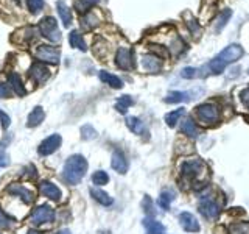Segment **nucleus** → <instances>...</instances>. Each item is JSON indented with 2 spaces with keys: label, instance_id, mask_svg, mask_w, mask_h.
<instances>
[{
  "label": "nucleus",
  "instance_id": "47",
  "mask_svg": "<svg viewBox=\"0 0 249 234\" xmlns=\"http://www.w3.org/2000/svg\"><path fill=\"white\" fill-rule=\"evenodd\" d=\"M27 234H42V233H39V231H35V230H31V231H28Z\"/></svg>",
  "mask_w": 249,
  "mask_h": 234
},
{
  "label": "nucleus",
  "instance_id": "21",
  "mask_svg": "<svg viewBox=\"0 0 249 234\" xmlns=\"http://www.w3.org/2000/svg\"><path fill=\"white\" fill-rule=\"evenodd\" d=\"M100 80L103 83H106V84H109L114 89H122L123 88V81L120 80V78L117 75H114V74L106 72V70H101V72H100Z\"/></svg>",
  "mask_w": 249,
  "mask_h": 234
},
{
  "label": "nucleus",
  "instance_id": "8",
  "mask_svg": "<svg viewBox=\"0 0 249 234\" xmlns=\"http://www.w3.org/2000/svg\"><path fill=\"white\" fill-rule=\"evenodd\" d=\"M61 144H62L61 135H52L45 140H42L41 145H39V148H37V153L41 156H50L58 150V148L61 147Z\"/></svg>",
  "mask_w": 249,
  "mask_h": 234
},
{
  "label": "nucleus",
  "instance_id": "33",
  "mask_svg": "<svg viewBox=\"0 0 249 234\" xmlns=\"http://www.w3.org/2000/svg\"><path fill=\"white\" fill-rule=\"evenodd\" d=\"M98 23V19L92 13H86L84 18H81V27L86 30H90L92 27H95Z\"/></svg>",
  "mask_w": 249,
  "mask_h": 234
},
{
  "label": "nucleus",
  "instance_id": "10",
  "mask_svg": "<svg viewBox=\"0 0 249 234\" xmlns=\"http://www.w3.org/2000/svg\"><path fill=\"white\" fill-rule=\"evenodd\" d=\"M115 64L123 70H131L134 67V58H132V52L126 47H120L115 53Z\"/></svg>",
  "mask_w": 249,
  "mask_h": 234
},
{
  "label": "nucleus",
  "instance_id": "24",
  "mask_svg": "<svg viewBox=\"0 0 249 234\" xmlns=\"http://www.w3.org/2000/svg\"><path fill=\"white\" fill-rule=\"evenodd\" d=\"M90 195L93 197V200L100 203L101 206H111L112 203H114V200L111 198V195L106 194L105 191H101V189H93V187H92Z\"/></svg>",
  "mask_w": 249,
  "mask_h": 234
},
{
  "label": "nucleus",
  "instance_id": "46",
  "mask_svg": "<svg viewBox=\"0 0 249 234\" xmlns=\"http://www.w3.org/2000/svg\"><path fill=\"white\" fill-rule=\"evenodd\" d=\"M58 234H70V231H69V230H61Z\"/></svg>",
  "mask_w": 249,
  "mask_h": 234
},
{
  "label": "nucleus",
  "instance_id": "25",
  "mask_svg": "<svg viewBox=\"0 0 249 234\" xmlns=\"http://www.w3.org/2000/svg\"><path fill=\"white\" fill-rule=\"evenodd\" d=\"M69 42H70V45L75 47V49H78V50H83V52L88 50V47H86V42H84V39H83V35L78 30L70 31Z\"/></svg>",
  "mask_w": 249,
  "mask_h": 234
},
{
  "label": "nucleus",
  "instance_id": "13",
  "mask_svg": "<svg viewBox=\"0 0 249 234\" xmlns=\"http://www.w3.org/2000/svg\"><path fill=\"white\" fill-rule=\"evenodd\" d=\"M179 223H181L182 230L187 233H199V230H201L198 218L195 217L192 213H181L179 214Z\"/></svg>",
  "mask_w": 249,
  "mask_h": 234
},
{
  "label": "nucleus",
  "instance_id": "9",
  "mask_svg": "<svg viewBox=\"0 0 249 234\" xmlns=\"http://www.w3.org/2000/svg\"><path fill=\"white\" fill-rule=\"evenodd\" d=\"M6 192L14 195V197H19L23 203H27V205H30V203L35 200L33 191H30L28 187H25L20 183H11L10 186L6 187Z\"/></svg>",
  "mask_w": 249,
  "mask_h": 234
},
{
  "label": "nucleus",
  "instance_id": "32",
  "mask_svg": "<svg viewBox=\"0 0 249 234\" xmlns=\"http://www.w3.org/2000/svg\"><path fill=\"white\" fill-rule=\"evenodd\" d=\"M229 234H249V222H237L229 226Z\"/></svg>",
  "mask_w": 249,
  "mask_h": 234
},
{
  "label": "nucleus",
  "instance_id": "18",
  "mask_svg": "<svg viewBox=\"0 0 249 234\" xmlns=\"http://www.w3.org/2000/svg\"><path fill=\"white\" fill-rule=\"evenodd\" d=\"M8 84H10V88L14 91V94H18V96H20V97H23L27 94V89H25V86H23L19 74L11 72L10 75H8Z\"/></svg>",
  "mask_w": 249,
  "mask_h": 234
},
{
  "label": "nucleus",
  "instance_id": "41",
  "mask_svg": "<svg viewBox=\"0 0 249 234\" xmlns=\"http://www.w3.org/2000/svg\"><path fill=\"white\" fill-rule=\"evenodd\" d=\"M0 123H2V127L6 130L8 127H10V123H11V119H10V116H8L6 113H3L2 109H0Z\"/></svg>",
  "mask_w": 249,
  "mask_h": 234
},
{
  "label": "nucleus",
  "instance_id": "15",
  "mask_svg": "<svg viewBox=\"0 0 249 234\" xmlns=\"http://www.w3.org/2000/svg\"><path fill=\"white\" fill-rule=\"evenodd\" d=\"M140 62H142L143 70H146V72H150V74H156L162 69V59L159 57H156V55H151V53L143 55Z\"/></svg>",
  "mask_w": 249,
  "mask_h": 234
},
{
  "label": "nucleus",
  "instance_id": "30",
  "mask_svg": "<svg viewBox=\"0 0 249 234\" xmlns=\"http://www.w3.org/2000/svg\"><path fill=\"white\" fill-rule=\"evenodd\" d=\"M97 3H100V0H76V2H75V8L80 13H88Z\"/></svg>",
  "mask_w": 249,
  "mask_h": 234
},
{
  "label": "nucleus",
  "instance_id": "1",
  "mask_svg": "<svg viewBox=\"0 0 249 234\" xmlns=\"http://www.w3.org/2000/svg\"><path fill=\"white\" fill-rule=\"evenodd\" d=\"M243 57V47L240 44H231L226 47L224 50H221L216 57L207 62L204 67L198 69V77H207V75H218L228 67L232 62H235Z\"/></svg>",
  "mask_w": 249,
  "mask_h": 234
},
{
  "label": "nucleus",
  "instance_id": "36",
  "mask_svg": "<svg viewBox=\"0 0 249 234\" xmlns=\"http://www.w3.org/2000/svg\"><path fill=\"white\" fill-rule=\"evenodd\" d=\"M14 225V218L8 215L5 211L0 208V228H11Z\"/></svg>",
  "mask_w": 249,
  "mask_h": 234
},
{
  "label": "nucleus",
  "instance_id": "17",
  "mask_svg": "<svg viewBox=\"0 0 249 234\" xmlns=\"http://www.w3.org/2000/svg\"><path fill=\"white\" fill-rule=\"evenodd\" d=\"M45 119V111L42 106H35L33 111L28 114V120H27V127L33 128V127H39Z\"/></svg>",
  "mask_w": 249,
  "mask_h": 234
},
{
  "label": "nucleus",
  "instance_id": "3",
  "mask_svg": "<svg viewBox=\"0 0 249 234\" xmlns=\"http://www.w3.org/2000/svg\"><path fill=\"white\" fill-rule=\"evenodd\" d=\"M206 172H207L206 162L199 158L187 159L181 166V175H182V178L187 179V181H198V179H201L206 175Z\"/></svg>",
  "mask_w": 249,
  "mask_h": 234
},
{
  "label": "nucleus",
  "instance_id": "29",
  "mask_svg": "<svg viewBox=\"0 0 249 234\" xmlns=\"http://www.w3.org/2000/svg\"><path fill=\"white\" fill-rule=\"evenodd\" d=\"M175 200V194L171 192V191H163L162 194H160V197H159V200H158V203H159V206L163 209V211H168L170 209V206H171V201Z\"/></svg>",
  "mask_w": 249,
  "mask_h": 234
},
{
  "label": "nucleus",
  "instance_id": "14",
  "mask_svg": "<svg viewBox=\"0 0 249 234\" xmlns=\"http://www.w3.org/2000/svg\"><path fill=\"white\" fill-rule=\"evenodd\" d=\"M111 166L115 172H119V174L124 175L129 169V162L126 159V156L122 150H114L112 156H111Z\"/></svg>",
  "mask_w": 249,
  "mask_h": 234
},
{
  "label": "nucleus",
  "instance_id": "35",
  "mask_svg": "<svg viewBox=\"0 0 249 234\" xmlns=\"http://www.w3.org/2000/svg\"><path fill=\"white\" fill-rule=\"evenodd\" d=\"M231 16H232V11L231 10H224L220 14V18H218V20H216V31H221L223 30V27L229 22Z\"/></svg>",
  "mask_w": 249,
  "mask_h": 234
},
{
  "label": "nucleus",
  "instance_id": "44",
  "mask_svg": "<svg viewBox=\"0 0 249 234\" xmlns=\"http://www.w3.org/2000/svg\"><path fill=\"white\" fill-rule=\"evenodd\" d=\"M143 208H145L146 213H150V214H151L153 203H151V198H150V197H145V200H143Z\"/></svg>",
  "mask_w": 249,
  "mask_h": 234
},
{
  "label": "nucleus",
  "instance_id": "6",
  "mask_svg": "<svg viewBox=\"0 0 249 234\" xmlns=\"http://www.w3.org/2000/svg\"><path fill=\"white\" fill-rule=\"evenodd\" d=\"M54 222V211L49 205L37 206L30 215V223L33 225H44V223H53Z\"/></svg>",
  "mask_w": 249,
  "mask_h": 234
},
{
  "label": "nucleus",
  "instance_id": "42",
  "mask_svg": "<svg viewBox=\"0 0 249 234\" xmlns=\"http://www.w3.org/2000/svg\"><path fill=\"white\" fill-rule=\"evenodd\" d=\"M10 96H11V89L6 84L0 83V98H8Z\"/></svg>",
  "mask_w": 249,
  "mask_h": 234
},
{
  "label": "nucleus",
  "instance_id": "40",
  "mask_svg": "<svg viewBox=\"0 0 249 234\" xmlns=\"http://www.w3.org/2000/svg\"><path fill=\"white\" fill-rule=\"evenodd\" d=\"M25 172H28V174H23V176H27L28 179H36L37 178V172H36V167L33 166V164H30V166L25 169Z\"/></svg>",
  "mask_w": 249,
  "mask_h": 234
},
{
  "label": "nucleus",
  "instance_id": "20",
  "mask_svg": "<svg viewBox=\"0 0 249 234\" xmlns=\"http://www.w3.org/2000/svg\"><path fill=\"white\" fill-rule=\"evenodd\" d=\"M56 10H58L61 20H62V25H64L66 28H69L70 23H72V11H70V8L62 2V0H59V2L56 3Z\"/></svg>",
  "mask_w": 249,
  "mask_h": 234
},
{
  "label": "nucleus",
  "instance_id": "37",
  "mask_svg": "<svg viewBox=\"0 0 249 234\" xmlns=\"http://www.w3.org/2000/svg\"><path fill=\"white\" fill-rule=\"evenodd\" d=\"M28 8L33 14L41 13V10L44 8V0H28Z\"/></svg>",
  "mask_w": 249,
  "mask_h": 234
},
{
  "label": "nucleus",
  "instance_id": "12",
  "mask_svg": "<svg viewBox=\"0 0 249 234\" xmlns=\"http://www.w3.org/2000/svg\"><path fill=\"white\" fill-rule=\"evenodd\" d=\"M30 77L33 78L37 84H44L50 78V70L44 62H35V64L30 67Z\"/></svg>",
  "mask_w": 249,
  "mask_h": 234
},
{
  "label": "nucleus",
  "instance_id": "31",
  "mask_svg": "<svg viewBox=\"0 0 249 234\" xmlns=\"http://www.w3.org/2000/svg\"><path fill=\"white\" fill-rule=\"evenodd\" d=\"M92 183L95 186H105L109 183V175L105 170H97L92 174Z\"/></svg>",
  "mask_w": 249,
  "mask_h": 234
},
{
  "label": "nucleus",
  "instance_id": "19",
  "mask_svg": "<svg viewBox=\"0 0 249 234\" xmlns=\"http://www.w3.org/2000/svg\"><path fill=\"white\" fill-rule=\"evenodd\" d=\"M181 131L184 133L185 136H189L192 139L198 137L199 136V128L196 127V123L193 122L192 117H185L181 123Z\"/></svg>",
  "mask_w": 249,
  "mask_h": 234
},
{
  "label": "nucleus",
  "instance_id": "28",
  "mask_svg": "<svg viewBox=\"0 0 249 234\" xmlns=\"http://www.w3.org/2000/svg\"><path fill=\"white\" fill-rule=\"evenodd\" d=\"M134 103V100H132V97L131 96H122L119 100L115 101V109L119 113H122V114H124L128 111V108Z\"/></svg>",
  "mask_w": 249,
  "mask_h": 234
},
{
  "label": "nucleus",
  "instance_id": "48",
  "mask_svg": "<svg viewBox=\"0 0 249 234\" xmlns=\"http://www.w3.org/2000/svg\"><path fill=\"white\" fill-rule=\"evenodd\" d=\"M248 74H249V70H248Z\"/></svg>",
  "mask_w": 249,
  "mask_h": 234
},
{
  "label": "nucleus",
  "instance_id": "5",
  "mask_svg": "<svg viewBox=\"0 0 249 234\" xmlns=\"http://www.w3.org/2000/svg\"><path fill=\"white\" fill-rule=\"evenodd\" d=\"M39 30H41V33L44 38H47L49 41L52 42H59L61 41V31L58 28V23L53 18H44L39 23Z\"/></svg>",
  "mask_w": 249,
  "mask_h": 234
},
{
  "label": "nucleus",
  "instance_id": "22",
  "mask_svg": "<svg viewBox=\"0 0 249 234\" xmlns=\"http://www.w3.org/2000/svg\"><path fill=\"white\" fill-rule=\"evenodd\" d=\"M126 127L134 133V135H139V136H143L146 133L145 123L140 120L139 117H126Z\"/></svg>",
  "mask_w": 249,
  "mask_h": 234
},
{
  "label": "nucleus",
  "instance_id": "39",
  "mask_svg": "<svg viewBox=\"0 0 249 234\" xmlns=\"http://www.w3.org/2000/svg\"><path fill=\"white\" fill-rule=\"evenodd\" d=\"M187 25H189V28H190V31H192V35L193 36H198V35H201V28H199V23L195 20V19H190L189 22H187Z\"/></svg>",
  "mask_w": 249,
  "mask_h": 234
},
{
  "label": "nucleus",
  "instance_id": "34",
  "mask_svg": "<svg viewBox=\"0 0 249 234\" xmlns=\"http://www.w3.org/2000/svg\"><path fill=\"white\" fill-rule=\"evenodd\" d=\"M81 137L84 140H92L97 137V130L92 127V125H84L81 128Z\"/></svg>",
  "mask_w": 249,
  "mask_h": 234
},
{
  "label": "nucleus",
  "instance_id": "38",
  "mask_svg": "<svg viewBox=\"0 0 249 234\" xmlns=\"http://www.w3.org/2000/svg\"><path fill=\"white\" fill-rule=\"evenodd\" d=\"M181 75H182V78L192 80V78H196L198 77V69H195V67H185V69H182Z\"/></svg>",
  "mask_w": 249,
  "mask_h": 234
},
{
  "label": "nucleus",
  "instance_id": "43",
  "mask_svg": "<svg viewBox=\"0 0 249 234\" xmlns=\"http://www.w3.org/2000/svg\"><path fill=\"white\" fill-rule=\"evenodd\" d=\"M240 100L243 101V105L246 108H249V88H246V89H243L240 92Z\"/></svg>",
  "mask_w": 249,
  "mask_h": 234
},
{
  "label": "nucleus",
  "instance_id": "2",
  "mask_svg": "<svg viewBox=\"0 0 249 234\" xmlns=\"http://www.w3.org/2000/svg\"><path fill=\"white\" fill-rule=\"evenodd\" d=\"M88 167L89 164L83 155H72L69 156L64 167H62V178L67 184L76 186L84 178Z\"/></svg>",
  "mask_w": 249,
  "mask_h": 234
},
{
  "label": "nucleus",
  "instance_id": "23",
  "mask_svg": "<svg viewBox=\"0 0 249 234\" xmlns=\"http://www.w3.org/2000/svg\"><path fill=\"white\" fill-rule=\"evenodd\" d=\"M190 94L182 92V91H171L167 94V97L163 98L165 103H181V101H189Z\"/></svg>",
  "mask_w": 249,
  "mask_h": 234
},
{
  "label": "nucleus",
  "instance_id": "16",
  "mask_svg": "<svg viewBox=\"0 0 249 234\" xmlns=\"http://www.w3.org/2000/svg\"><path fill=\"white\" fill-rule=\"evenodd\" d=\"M39 191H41V194L44 195V197L50 198L53 201L61 200V195H62L61 189L56 184H53L52 181H42L41 184H39Z\"/></svg>",
  "mask_w": 249,
  "mask_h": 234
},
{
  "label": "nucleus",
  "instance_id": "7",
  "mask_svg": "<svg viewBox=\"0 0 249 234\" xmlns=\"http://www.w3.org/2000/svg\"><path fill=\"white\" fill-rule=\"evenodd\" d=\"M36 58L41 59L42 62H50V64H58L61 53L56 47L52 45H39L36 50Z\"/></svg>",
  "mask_w": 249,
  "mask_h": 234
},
{
  "label": "nucleus",
  "instance_id": "26",
  "mask_svg": "<svg viewBox=\"0 0 249 234\" xmlns=\"http://www.w3.org/2000/svg\"><path fill=\"white\" fill-rule=\"evenodd\" d=\"M143 225H145L148 234H163V231H165V226H163L160 222L154 220V218H151V217L145 218Z\"/></svg>",
  "mask_w": 249,
  "mask_h": 234
},
{
  "label": "nucleus",
  "instance_id": "27",
  "mask_svg": "<svg viewBox=\"0 0 249 234\" xmlns=\"http://www.w3.org/2000/svg\"><path fill=\"white\" fill-rule=\"evenodd\" d=\"M184 114H185V109H184V108H178V109H175V111L168 113V114L165 116V122H167V125H168V127L173 128Z\"/></svg>",
  "mask_w": 249,
  "mask_h": 234
},
{
  "label": "nucleus",
  "instance_id": "4",
  "mask_svg": "<svg viewBox=\"0 0 249 234\" xmlns=\"http://www.w3.org/2000/svg\"><path fill=\"white\" fill-rule=\"evenodd\" d=\"M196 117L198 120L206 125V127H212V125H216L221 119L220 109H218L216 105L212 103H202L196 108Z\"/></svg>",
  "mask_w": 249,
  "mask_h": 234
},
{
  "label": "nucleus",
  "instance_id": "11",
  "mask_svg": "<svg viewBox=\"0 0 249 234\" xmlns=\"http://www.w3.org/2000/svg\"><path fill=\"white\" fill-rule=\"evenodd\" d=\"M199 213L204 215L209 220H212V218H216L221 213V206L218 205V203L212 198H204L201 203H199Z\"/></svg>",
  "mask_w": 249,
  "mask_h": 234
},
{
  "label": "nucleus",
  "instance_id": "45",
  "mask_svg": "<svg viewBox=\"0 0 249 234\" xmlns=\"http://www.w3.org/2000/svg\"><path fill=\"white\" fill-rule=\"evenodd\" d=\"M10 164V158L5 153H0V167H6Z\"/></svg>",
  "mask_w": 249,
  "mask_h": 234
}]
</instances>
